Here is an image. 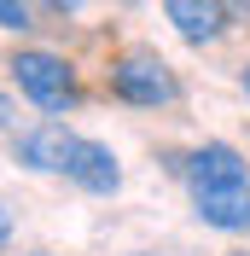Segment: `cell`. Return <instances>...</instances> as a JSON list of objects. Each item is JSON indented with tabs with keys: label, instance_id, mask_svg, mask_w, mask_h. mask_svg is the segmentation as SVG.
Here are the masks:
<instances>
[{
	"label": "cell",
	"instance_id": "cell-8",
	"mask_svg": "<svg viewBox=\"0 0 250 256\" xmlns=\"http://www.w3.org/2000/svg\"><path fill=\"white\" fill-rule=\"evenodd\" d=\"M0 30H30V12H24V0H0Z\"/></svg>",
	"mask_w": 250,
	"mask_h": 256
},
{
	"label": "cell",
	"instance_id": "cell-3",
	"mask_svg": "<svg viewBox=\"0 0 250 256\" xmlns=\"http://www.w3.org/2000/svg\"><path fill=\"white\" fill-rule=\"evenodd\" d=\"M192 210H198L204 227H221V233H250V180L192 186Z\"/></svg>",
	"mask_w": 250,
	"mask_h": 256
},
{
	"label": "cell",
	"instance_id": "cell-5",
	"mask_svg": "<svg viewBox=\"0 0 250 256\" xmlns=\"http://www.w3.org/2000/svg\"><path fill=\"white\" fill-rule=\"evenodd\" d=\"M64 180H76L82 192H116L122 186V169H116V152L99 140H76L70 146V163H64Z\"/></svg>",
	"mask_w": 250,
	"mask_h": 256
},
{
	"label": "cell",
	"instance_id": "cell-11",
	"mask_svg": "<svg viewBox=\"0 0 250 256\" xmlns=\"http://www.w3.org/2000/svg\"><path fill=\"white\" fill-rule=\"evenodd\" d=\"M52 12H82V6H88V0H47Z\"/></svg>",
	"mask_w": 250,
	"mask_h": 256
},
{
	"label": "cell",
	"instance_id": "cell-13",
	"mask_svg": "<svg viewBox=\"0 0 250 256\" xmlns=\"http://www.w3.org/2000/svg\"><path fill=\"white\" fill-rule=\"evenodd\" d=\"M244 94H250V64H244Z\"/></svg>",
	"mask_w": 250,
	"mask_h": 256
},
{
	"label": "cell",
	"instance_id": "cell-10",
	"mask_svg": "<svg viewBox=\"0 0 250 256\" xmlns=\"http://www.w3.org/2000/svg\"><path fill=\"white\" fill-rule=\"evenodd\" d=\"M12 244V216H6V204H0V250Z\"/></svg>",
	"mask_w": 250,
	"mask_h": 256
},
{
	"label": "cell",
	"instance_id": "cell-15",
	"mask_svg": "<svg viewBox=\"0 0 250 256\" xmlns=\"http://www.w3.org/2000/svg\"><path fill=\"white\" fill-rule=\"evenodd\" d=\"M35 256H47V250H35Z\"/></svg>",
	"mask_w": 250,
	"mask_h": 256
},
{
	"label": "cell",
	"instance_id": "cell-4",
	"mask_svg": "<svg viewBox=\"0 0 250 256\" xmlns=\"http://www.w3.org/2000/svg\"><path fill=\"white\" fill-rule=\"evenodd\" d=\"M70 146H76V134L64 122H35V128H24L12 140V152H18V163L24 169H41V175H64V163H70Z\"/></svg>",
	"mask_w": 250,
	"mask_h": 256
},
{
	"label": "cell",
	"instance_id": "cell-6",
	"mask_svg": "<svg viewBox=\"0 0 250 256\" xmlns=\"http://www.w3.org/2000/svg\"><path fill=\"white\" fill-rule=\"evenodd\" d=\"M221 180H250V163L238 146L227 140H204L186 158V186H221Z\"/></svg>",
	"mask_w": 250,
	"mask_h": 256
},
{
	"label": "cell",
	"instance_id": "cell-7",
	"mask_svg": "<svg viewBox=\"0 0 250 256\" xmlns=\"http://www.w3.org/2000/svg\"><path fill=\"white\" fill-rule=\"evenodd\" d=\"M169 24L180 41L192 47H210L227 35V12H221V0H169Z\"/></svg>",
	"mask_w": 250,
	"mask_h": 256
},
{
	"label": "cell",
	"instance_id": "cell-2",
	"mask_svg": "<svg viewBox=\"0 0 250 256\" xmlns=\"http://www.w3.org/2000/svg\"><path fill=\"white\" fill-rule=\"evenodd\" d=\"M105 82H110V94L122 99V105H140V111H157V105H174V70L163 58H157L152 47H128V52H116L110 58V70H105Z\"/></svg>",
	"mask_w": 250,
	"mask_h": 256
},
{
	"label": "cell",
	"instance_id": "cell-1",
	"mask_svg": "<svg viewBox=\"0 0 250 256\" xmlns=\"http://www.w3.org/2000/svg\"><path fill=\"white\" fill-rule=\"evenodd\" d=\"M12 82H18V94L30 99V105H41V111H76L82 105V76H76V64L58 58V52H41V47H24L12 52Z\"/></svg>",
	"mask_w": 250,
	"mask_h": 256
},
{
	"label": "cell",
	"instance_id": "cell-12",
	"mask_svg": "<svg viewBox=\"0 0 250 256\" xmlns=\"http://www.w3.org/2000/svg\"><path fill=\"white\" fill-rule=\"evenodd\" d=\"M6 116H12V105H6V99H0V122H6Z\"/></svg>",
	"mask_w": 250,
	"mask_h": 256
},
{
	"label": "cell",
	"instance_id": "cell-14",
	"mask_svg": "<svg viewBox=\"0 0 250 256\" xmlns=\"http://www.w3.org/2000/svg\"><path fill=\"white\" fill-rule=\"evenodd\" d=\"M233 256H250V250H233Z\"/></svg>",
	"mask_w": 250,
	"mask_h": 256
},
{
	"label": "cell",
	"instance_id": "cell-9",
	"mask_svg": "<svg viewBox=\"0 0 250 256\" xmlns=\"http://www.w3.org/2000/svg\"><path fill=\"white\" fill-rule=\"evenodd\" d=\"M221 12L238 18V24H250V0H221Z\"/></svg>",
	"mask_w": 250,
	"mask_h": 256
}]
</instances>
